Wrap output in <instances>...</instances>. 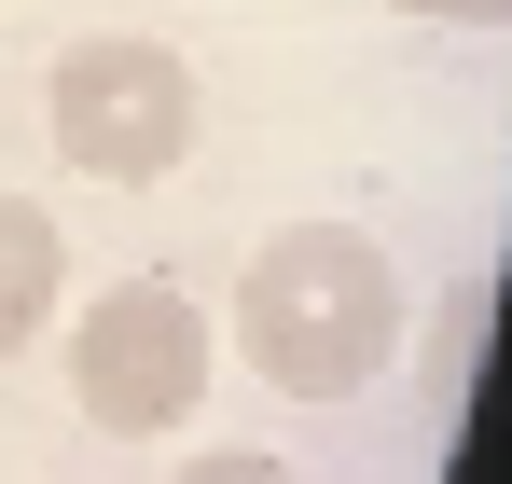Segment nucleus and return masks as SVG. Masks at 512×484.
Instances as JSON below:
<instances>
[{"label": "nucleus", "mask_w": 512, "mask_h": 484, "mask_svg": "<svg viewBox=\"0 0 512 484\" xmlns=\"http://www.w3.org/2000/svg\"><path fill=\"white\" fill-rule=\"evenodd\" d=\"M402 263L360 222H277L236 277V360L277 402H360L402 360Z\"/></svg>", "instance_id": "obj_1"}, {"label": "nucleus", "mask_w": 512, "mask_h": 484, "mask_svg": "<svg viewBox=\"0 0 512 484\" xmlns=\"http://www.w3.org/2000/svg\"><path fill=\"white\" fill-rule=\"evenodd\" d=\"M42 125H56V153L84 166V180L139 194V180H180V153L208 139V83H194L180 42L97 28V42H70L42 70Z\"/></svg>", "instance_id": "obj_2"}, {"label": "nucleus", "mask_w": 512, "mask_h": 484, "mask_svg": "<svg viewBox=\"0 0 512 484\" xmlns=\"http://www.w3.org/2000/svg\"><path fill=\"white\" fill-rule=\"evenodd\" d=\"M208 360H222V332H208V305L167 263H139V277H111V291L70 305V402L111 443H167L180 415L208 402Z\"/></svg>", "instance_id": "obj_3"}, {"label": "nucleus", "mask_w": 512, "mask_h": 484, "mask_svg": "<svg viewBox=\"0 0 512 484\" xmlns=\"http://www.w3.org/2000/svg\"><path fill=\"white\" fill-rule=\"evenodd\" d=\"M70 305V236H56V208L42 194H0V360H28L42 332Z\"/></svg>", "instance_id": "obj_4"}, {"label": "nucleus", "mask_w": 512, "mask_h": 484, "mask_svg": "<svg viewBox=\"0 0 512 484\" xmlns=\"http://www.w3.org/2000/svg\"><path fill=\"white\" fill-rule=\"evenodd\" d=\"M167 484H305V471H291L277 443H194V457H180Z\"/></svg>", "instance_id": "obj_5"}, {"label": "nucleus", "mask_w": 512, "mask_h": 484, "mask_svg": "<svg viewBox=\"0 0 512 484\" xmlns=\"http://www.w3.org/2000/svg\"><path fill=\"white\" fill-rule=\"evenodd\" d=\"M416 28H512V0H402Z\"/></svg>", "instance_id": "obj_6"}]
</instances>
